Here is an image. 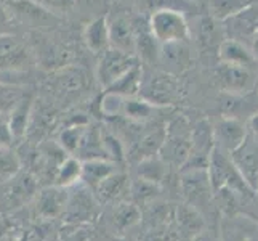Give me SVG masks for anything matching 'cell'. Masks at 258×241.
Wrapping results in <instances>:
<instances>
[{
    "label": "cell",
    "mask_w": 258,
    "mask_h": 241,
    "mask_svg": "<svg viewBox=\"0 0 258 241\" xmlns=\"http://www.w3.org/2000/svg\"><path fill=\"white\" fill-rule=\"evenodd\" d=\"M192 145V124L184 116H175L165 126L164 141L159 150L161 158L172 169H181Z\"/></svg>",
    "instance_id": "obj_1"
},
{
    "label": "cell",
    "mask_w": 258,
    "mask_h": 241,
    "mask_svg": "<svg viewBox=\"0 0 258 241\" xmlns=\"http://www.w3.org/2000/svg\"><path fill=\"white\" fill-rule=\"evenodd\" d=\"M149 32L159 43L180 42L191 37V29L184 15L172 8H162L153 13L149 20Z\"/></svg>",
    "instance_id": "obj_2"
},
{
    "label": "cell",
    "mask_w": 258,
    "mask_h": 241,
    "mask_svg": "<svg viewBox=\"0 0 258 241\" xmlns=\"http://www.w3.org/2000/svg\"><path fill=\"white\" fill-rule=\"evenodd\" d=\"M138 97L154 106L172 105L178 97L175 76L165 73V71H153L149 74L143 73Z\"/></svg>",
    "instance_id": "obj_3"
},
{
    "label": "cell",
    "mask_w": 258,
    "mask_h": 241,
    "mask_svg": "<svg viewBox=\"0 0 258 241\" xmlns=\"http://www.w3.org/2000/svg\"><path fill=\"white\" fill-rule=\"evenodd\" d=\"M100 61L96 66V79L101 84V87L108 88L111 84H114L122 74H125L130 68L140 63L138 57L128 55V53L119 52L115 49H108L103 53H100Z\"/></svg>",
    "instance_id": "obj_4"
},
{
    "label": "cell",
    "mask_w": 258,
    "mask_h": 241,
    "mask_svg": "<svg viewBox=\"0 0 258 241\" xmlns=\"http://www.w3.org/2000/svg\"><path fill=\"white\" fill-rule=\"evenodd\" d=\"M217 82L221 87V90L233 95H244L250 93L255 85V74L252 68L231 65L220 61L217 68Z\"/></svg>",
    "instance_id": "obj_5"
},
{
    "label": "cell",
    "mask_w": 258,
    "mask_h": 241,
    "mask_svg": "<svg viewBox=\"0 0 258 241\" xmlns=\"http://www.w3.org/2000/svg\"><path fill=\"white\" fill-rule=\"evenodd\" d=\"M229 155L245 183L255 191L258 186V138L247 130L244 141Z\"/></svg>",
    "instance_id": "obj_6"
},
{
    "label": "cell",
    "mask_w": 258,
    "mask_h": 241,
    "mask_svg": "<svg viewBox=\"0 0 258 241\" xmlns=\"http://www.w3.org/2000/svg\"><path fill=\"white\" fill-rule=\"evenodd\" d=\"M215 140H213V127L207 121H201L192 126V145L189 156L181 169H207L209 159ZM180 169V171H181Z\"/></svg>",
    "instance_id": "obj_7"
},
{
    "label": "cell",
    "mask_w": 258,
    "mask_h": 241,
    "mask_svg": "<svg viewBox=\"0 0 258 241\" xmlns=\"http://www.w3.org/2000/svg\"><path fill=\"white\" fill-rule=\"evenodd\" d=\"M180 191L194 208L201 203H207L213 193L207 169H181Z\"/></svg>",
    "instance_id": "obj_8"
},
{
    "label": "cell",
    "mask_w": 258,
    "mask_h": 241,
    "mask_svg": "<svg viewBox=\"0 0 258 241\" xmlns=\"http://www.w3.org/2000/svg\"><path fill=\"white\" fill-rule=\"evenodd\" d=\"M32 63L31 50L15 35H0V71H23Z\"/></svg>",
    "instance_id": "obj_9"
},
{
    "label": "cell",
    "mask_w": 258,
    "mask_h": 241,
    "mask_svg": "<svg viewBox=\"0 0 258 241\" xmlns=\"http://www.w3.org/2000/svg\"><path fill=\"white\" fill-rule=\"evenodd\" d=\"M93 191L84 183V186H79L73 193H68V204L63 216L73 222H90L96 217V206L100 203L96 201Z\"/></svg>",
    "instance_id": "obj_10"
},
{
    "label": "cell",
    "mask_w": 258,
    "mask_h": 241,
    "mask_svg": "<svg viewBox=\"0 0 258 241\" xmlns=\"http://www.w3.org/2000/svg\"><path fill=\"white\" fill-rule=\"evenodd\" d=\"M223 23L229 39L239 40L242 43H245V39L252 42L253 35L258 32V2H250L241 12H237Z\"/></svg>",
    "instance_id": "obj_11"
},
{
    "label": "cell",
    "mask_w": 258,
    "mask_h": 241,
    "mask_svg": "<svg viewBox=\"0 0 258 241\" xmlns=\"http://www.w3.org/2000/svg\"><path fill=\"white\" fill-rule=\"evenodd\" d=\"M157 60H159V63L162 65V69L168 74L176 76V74L184 73V71L191 66V61H192L188 40L161 43Z\"/></svg>",
    "instance_id": "obj_12"
},
{
    "label": "cell",
    "mask_w": 258,
    "mask_h": 241,
    "mask_svg": "<svg viewBox=\"0 0 258 241\" xmlns=\"http://www.w3.org/2000/svg\"><path fill=\"white\" fill-rule=\"evenodd\" d=\"M35 195V178L31 174H16L8 178V185L2 195V208L10 211L28 203Z\"/></svg>",
    "instance_id": "obj_13"
},
{
    "label": "cell",
    "mask_w": 258,
    "mask_h": 241,
    "mask_svg": "<svg viewBox=\"0 0 258 241\" xmlns=\"http://www.w3.org/2000/svg\"><path fill=\"white\" fill-rule=\"evenodd\" d=\"M247 135V124L244 121L223 118L213 127V140L215 147L231 153L242 143Z\"/></svg>",
    "instance_id": "obj_14"
},
{
    "label": "cell",
    "mask_w": 258,
    "mask_h": 241,
    "mask_svg": "<svg viewBox=\"0 0 258 241\" xmlns=\"http://www.w3.org/2000/svg\"><path fill=\"white\" fill-rule=\"evenodd\" d=\"M109 47L137 57V31L125 16L108 18Z\"/></svg>",
    "instance_id": "obj_15"
},
{
    "label": "cell",
    "mask_w": 258,
    "mask_h": 241,
    "mask_svg": "<svg viewBox=\"0 0 258 241\" xmlns=\"http://www.w3.org/2000/svg\"><path fill=\"white\" fill-rule=\"evenodd\" d=\"M130 191V182L127 174L115 171L108 175L93 188V195L100 204L120 203L122 198Z\"/></svg>",
    "instance_id": "obj_16"
},
{
    "label": "cell",
    "mask_w": 258,
    "mask_h": 241,
    "mask_svg": "<svg viewBox=\"0 0 258 241\" xmlns=\"http://www.w3.org/2000/svg\"><path fill=\"white\" fill-rule=\"evenodd\" d=\"M68 204V188L64 186H47L37 193V214L43 219H56L63 216Z\"/></svg>",
    "instance_id": "obj_17"
},
{
    "label": "cell",
    "mask_w": 258,
    "mask_h": 241,
    "mask_svg": "<svg viewBox=\"0 0 258 241\" xmlns=\"http://www.w3.org/2000/svg\"><path fill=\"white\" fill-rule=\"evenodd\" d=\"M218 58L223 63L247 66V68H252L256 61L250 47L247 43H242L234 39L221 40V43L218 45Z\"/></svg>",
    "instance_id": "obj_18"
},
{
    "label": "cell",
    "mask_w": 258,
    "mask_h": 241,
    "mask_svg": "<svg viewBox=\"0 0 258 241\" xmlns=\"http://www.w3.org/2000/svg\"><path fill=\"white\" fill-rule=\"evenodd\" d=\"M84 40L88 50L93 53H103L109 49V29L108 16H98L85 26Z\"/></svg>",
    "instance_id": "obj_19"
},
{
    "label": "cell",
    "mask_w": 258,
    "mask_h": 241,
    "mask_svg": "<svg viewBox=\"0 0 258 241\" xmlns=\"http://www.w3.org/2000/svg\"><path fill=\"white\" fill-rule=\"evenodd\" d=\"M115 171H117V166H115L112 161L103 159V158L87 159V161H82L81 180L88 186V188L93 190L98 183L104 180L106 177L111 175Z\"/></svg>",
    "instance_id": "obj_20"
},
{
    "label": "cell",
    "mask_w": 258,
    "mask_h": 241,
    "mask_svg": "<svg viewBox=\"0 0 258 241\" xmlns=\"http://www.w3.org/2000/svg\"><path fill=\"white\" fill-rule=\"evenodd\" d=\"M141 79H143V68L141 65H135L130 68L125 74H122L114 84H111L106 90L114 92L123 98L127 97H137L140 93V87H141Z\"/></svg>",
    "instance_id": "obj_21"
},
{
    "label": "cell",
    "mask_w": 258,
    "mask_h": 241,
    "mask_svg": "<svg viewBox=\"0 0 258 241\" xmlns=\"http://www.w3.org/2000/svg\"><path fill=\"white\" fill-rule=\"evenodd\" d=\"M175 219L178 222V228L181 233L189 236H198L204 230V220L199 211L191 204H181L175 211Z\"/></svg>",
    "instance_id": "obj_22"
},
{
    "label": "cell",
    "mask_w": 258,
    "mask_h": 241,
    "mask_svg": "<svg viewBox=\"0 0 258 241\" xmlns=\"http://www.w3.org/2000/svg\"><path fill=\"white\" fill-rule=\"evenodd\" d=\"M157 106L151 105L149 102L143 100L141 97H127L123 98L122 105V113L127 119L133 122H146L153 118V114L156 113Z\"/></svg>",
    "instance_id": "obj_23"
},
{
    "label": "cell",
    "mask_w": 258,
    "mask_h": 241,
    "mask_svg": "<svg viewBox=\"0 0 258 241\" xmlns=\"http://www.w3.org/2000/svg\"><path fill=\"white\" fill-rule=\"evenodd\" d=\"M168 169H170V166H167L164 161L159 158V155L157 156L154 155V156H148L141 159L137 171H138L140 178H145L148 182L161 185L168 175Z\"/></svg>",
    "instance_id": "obj_24"
},
{
    "label": "cell",
    "mask_w": 258,
    "mask_h": 241,
    "mask_svg": "<svg viewBox=\"0 0 258 241\" xmlns=\"http://www.w3.org/2000/svg\"><path fill=\"white\" fill-rule=\"evenodd\" d=\"M141 220V209L132 201H120L115 204V209L112 214V224L114 228L123 231Z\"/></svg>",
    "instance_id": "obj_25"
},
{
    "label": "cell",
    "mask_w": 258,
    "mask_h": 241,
    "mask_svg": "<svg viewBox=\"0 0 258 241\" xmlns=\"http://www.w3.org/2000/svg\"><path fill=\"white\" fill-rule=\"evenodd\" d=\"M81 172H82V161L69 155L58 167V171L55 174V185L69 188V186L76 185L81 180Z\"/></svg>",
    "instance_id": "obj_26"
},
{
    "label": "cell",
    "mask_w": 258,
    "mask_h": 241,
    "mask_svg": "<svg viewBox=\"0 0 258 241\" xmlns=\"http://www.w3.org/2000/svg\"><path fill=\"white\" fill-rule=\"evenodd\" d=\"M31 100H26V98H21L13 108H12V114L10 119L7 121L8 129H10L13 138H20L26 133V129H28V121H29V114H31Z\"/></svg>",
    "instance_id": "obj_27"
},
{
    "label": "cell",
    "mask_w": 258,
    "mask_h": 241,
    "mask_svg": "<svg viewBox=\"0 0 258 241\" xmlns=\"http://www.w3.org/2000/svg\"><path fill=\"white\" fill-rule=\"evenodd\" d=\"M161 191V185L148 182L145 178H137L135 182L130 183V195H132V203H135L137 206H148L149 203L156 201Z\"/></svg>",
    "instance_id": "obj_28"
},
{
    "label": "cell",
    "mask_w": 258,
    "mask_h": 241,
    "mask_svg": "<svg viewBox=\"0 0 258 241\" xmlns=\"http://www.w3.org/2000/svg\"><path fill=\"white\" fill-rule=\"evenodd\" d=\"M252 0H209L210 16L218 21H225L237 12L245 8Z\"/></svg>",
    "instance_id": "obj_29"
},
{
    "label": "cell",
    "mask_w": 258,
    "mask_h": 241,
    "mask_svg": "<svg viewBox=\"0 0 258 241\" xmlns=\"http://www.w3.org/2000/svg\"><path fill=\"white\" fill-rule=\"evenodd\" d=\"M85 130H87V126H81V124H77V126H73L69 129H64L59 135V141H58L59 147L63 148L68 155L76 156L79 148H81Z\"/></svg>",
    "instance_id": "obj_30"
},
{
    "label": "cell",
    "mask_w": 258,
    "mask_h": 241,
    "mask_svg": "<svg viewBox=\"0 0 258 241\" xmlns=\"http://www.w3.org/2000/svg\"><path fill=\"white\" fill-rule=\"evenodd\" d=\"M20 171V161L7 147H0V178L8 180Z\"/></svg>",
    "instance_id": "obj_31"
},
{
    "label": "cell",
    "mask_w": 258,
    "mask_h": 241,
    "mask_svg": "<svg viewBox=\"0 0 258 241\" xmlns=\"http://www.w3.org/2000/svg\"><path fill=\"white\" fill-rule=\"evenodd\" d=\"M217 21L215 18H202L199 23V37L207 43V45H213L217 43V35H220V32L217 34Z\"/></svg>",
    "instance_id": "obj_32"
},
{
    "label": "cell",
    "mask_w": 258,
    "mask_h": 241,
    "mask_svg": "<svg viewBox=\"0 0 258 241\" xmlns=\"http://www.w3.org/2000/svg\"><path fill=\"white\" fill-rule=\"evenodd\" d=\"M39 7L48 13H68L76 5L77 0H34Z\"/></svg>",
    "instance_id": "obj_33"
},
{
    "label": "cell",
    "mask_w": 258,
    "mask_h": 241,
    "mask_svg": "<svg viewBox=\"0 0 258 241\" xmlns=\"http://www.w3.org/2000/svg\"><path fill=\"white\" fill-rule=\"evenodd\" d=\"M122 105H123V97L106 90V95L103 97V102H101V110L104 114H108V116L120 114Z\"/></svg>",
    "instance_id": "obj_34"
},
{
    "label": "cell",
    "mask_w": 258,
    "mask_h": 241,
    "mask_svg": "<svg viewBox=\"0 0 258 241\" xmlns=\"http://www.w3.org/2000/svg\"><path fill=\"white\" fill-rule=\"evenodd\" d=\"M21 100L20 93L16 92L15 87H5V85H0V111L7 106H13Z\"/></svg>",
    "instance_id": "obj_35"
},
{
    "label": "cell",
    "mask_w": 258,
    "mask_h": 241,
    "mask_svg": "<svg viewBox=\"0 0 258 241\" xmlns=\"http://www.w3.org/2000/svg\"><path fill=\"white\" fill-rule=\"evenodd\" d=\"M12 140H13V135L10 129H8V124L7 122L0 124V147H7Z\"/></svg>",
    "instance_id": "obj_36"
},
{
    "label": "cell",
    "mask_w": 258,
    "mask_h": 241,
    "mask_svg": "<svg viewBox=\"0 0 258 241\" xmlns=\"http://www.w3.org/2000/svg\"><path fill=\"white\" fill-rule=\"evenodd\" d=\"M247 127H248L247 130L250 132L253 137L258 138V111L250 116V119H248V122H247Z\"/></svg>",
    "instance_id": "obj_37"
},
{
    "label": "cell",
    "mask_w": 258,
    "mask_h": 241,
    "mask_svg": "<svg viewBox=\"0 0 258 241\" xmlns=\"http://www.w3.org/2000/svg\"><path fill=\"white\" fill-rule=\"evenodd\" d=\"M250 50H252V53H253V57H255V60L258 61V32L253 35V39H252V42H250Z\"/></svg>",
    "instance_id": "obj_38"
},
{
    "label": "cell",
    "mask_w": 258,
    "mask_h": 241,
    "mask_svg": "<svg viewBox=\"0 0 258 241\" xmlns=\"http://www.w3.org/2000/svg\"><path fill=\"white\" fill-rule=\"evenodd\" d=\"M192 241H215L213 238H210L209 235H204V233H199L198 236H194Z\"/></svg>",
    "instance_id": "obj_39"
},
{
    "label": "cell",
    "mask_w": 258,
    "mask_h": 241,
    "mask_svg": "<svg viewBox=\"0 0 258 241\" xmlns=\"http://www.w3.org/2000/svg\"><path fill=\"white\" fill-rule=\"evenodd\" d=\"M4 122H7V121H4V119H2V113H0V124H4Z\"/></svg>",
    "instance_id": "obj_40"
},
{
    "label": "cell",
    "mask_w": 258,
    "mask_h": 241,
    "mask_svg": "<svg viewBox=\"0 0 258 241\" xmlns=\"http://www.w3.org/2000/svg\"><path fill=\"white\" fill-rule=\"evenodd\" d=\"M255 191H256V195H258V186H256V190H255Z\"/></svg>",
    "instance_id": "obj_41"
}]
</instances>
